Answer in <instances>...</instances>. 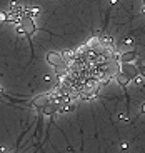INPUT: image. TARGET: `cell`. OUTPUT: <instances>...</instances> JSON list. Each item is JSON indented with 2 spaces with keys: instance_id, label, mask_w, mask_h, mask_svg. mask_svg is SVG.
<instances>
[{
  "instance_id": "3957f363",
  "label": "cell",
  "mask_w": 145,
  "mask_h": 153,
  "mask_svg": "<svg viewBox=\"0 0 145 153\" xmlns=\"http://www.w3.org/2000/svg\"><path fill=\"white\" fill-rule=\"evenodd\" d=\"M49 103H50V95H40L32 102V105H34L35 108H38V110H42V108Z\"/></svg>"
},
{
  "instance_id": "52a82bcc",
  "label": "cell",
  "mask_w": 145,
  "mask_h": 153,
  "mask_svg": "<svg viewBox=\"0 0 145 153\" xmlns=\"http://www.w3.org/2000/svg\"><path fill=\"white\" fill-rule=\"evenodd\" d=\"M138 72H140V75H142V76H145V67H142V68L138 70Z\"/></svg>"
},
{
  "instance_id": "7a4b0ae2",
  "label": "cell",
  "mask_w": 145,
  "mask_h": 153,
  "mask_svg": "<svg viewBox=\"0 0 145 153\" xmlns=\"http://www.w3.org/2000/svg\"><path fill=\"white\" fill-rule=\"evenodd\" d=\"M47 62H49L50 65L58 67L64 62V57H62V53H57V52H49L47 53Z\"/></svg>"
},
{
  "instance_id": "8992f818",
  "label": "cell",
  "mask_w": 145,
  "mask_h": 153,
  "mask_svg": "<svg viewBox=\"0 0 145 153\" xmlns=\"http://www.w3.org/2000/svg\"><path fill=\"white\" fill-rule=\"evenodd\" d=\"M7 20V13L5 12H0V22H5Z\"/></svg>"
},
{
  "instance_id": "277c9868",
  "label": "cell",
  "mask_w": 145,
  "mask_h": 153,
  "mask_svg": "<svg viewBox=\"0 0 145 153\" xmlns=\"http://www.w3.org/2000/svg\"><path fill=\"white\" fill-rule=\"evenodd\" d=\"M137 58V52H125L118 57V60L122 62V63H132V62Z\"/></svg>"
},
{
  "instance_id": "9c48e42d",
  "label": "cell",
  "mask_w": 145,
  "mask_h": 153,
  "mask_svg": "<svg viewBox=\"0 0 145 153\" xmlns=\"http://www.w3.org/2000/svg\"><path fill=\"white\" fill-rule=\"evenodd\" d=\"M144 4H145V0H144Z\"/></svg>"
},
{
  "instance_id": "ba28073f",
  "label": "cell",
  "mask_w": 145,
  "mask_h": 153,
  "mask_svg": "<svg viewBox=\"0 0 145 153\" xmlns=\"http://www.w3.org/2000/svg\"><path fill=\"white\" fill-rule=\"evenodd\" d=\"M142 111H144V113H145V103H144V107H142Z\"/></svg>"
},
{
  "instance_id": "5b68a950",
  "label": "cell",
  "mask_w": 145,
  "mask_h": 153,
  "mask_svg": "<svg viewBox=\"0 0 145 153\" xmlns=\"http://www.w3.org/2000/svg\"><path fill=\"white\" fill-rule=\"evenodd\" d=\"M117 82H118L120 85H127V83L130 82V76H127L125 73L120 72V73H117Z\"/></svg>"
},
{
  "instance_id": "6da1fadb",
  "label": "cell",
  "mask_w": 145,
  "mask_h": 153,
  "mask_svg": "<svg viewBox=\"0 0 145 153\" xmlns=\"http://www.w3.org/2000/svg\"><path fill=\"white\" fill-rule=\"evenodd\" d=\"M120 72L125 73L127 76H130V78H137V76H138V68H137V67H134L132 63H122Z\"/></svg>"
}]
</instances>
